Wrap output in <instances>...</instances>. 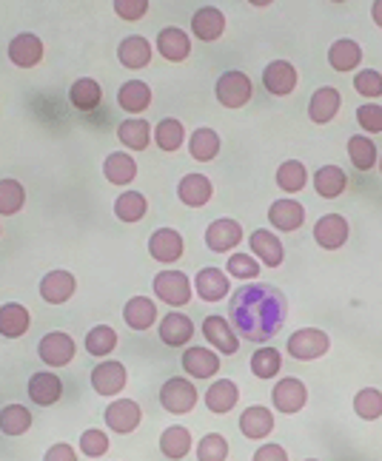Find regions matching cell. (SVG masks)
<instances>
[{
  "instance_id": "cell-1",
  "label": "cell",
  "mask_w": 382,
  "mask_h": 461,
  "mask_svg": "<svg viewBox=\"0 0 382 461\" xmlns=\"http://www.w3.org/2000/svg\"><path fill=\"white\" fill-rule=\"evenodd\" d=\"M288 299L280 288L266 282H246L229 299V322L246 342H268L286 328Z\"/></svg>"
},
{
  "instance_id": "cell-2",
  "label": "cell",
  "mask_w": 382,
  "mask_h": 461,
  "mask_svg": "<svg viewBox=\"0 0 382 461\" xmlns=\"http://www.w3.org/2000/svg\"><path fill=\"white\" fill-rule=\"evenodd\" d=\"M286 350L291 353V359H297V362H314L332 350V336L320 328H300L288 336Z\"/></svg>"
},
{
  "instance_id": "cell-3",
  "label": "cell",
  "mask_w": 382,
  "mask_h": 461,
  "mask_svg": "<svg viewBox=\"0 0 382 461\" xmlns=\"http://www.w3.org/2000/svg\"><path fill=\"white\" fill-rule=\"evenodd\" d=\"M197 399H200V393H197L195 382L183 379V376H171L160 387V404H163V411L171 416L191 413L197 407Z\"/></svg>"
},
{
  "instance_id": "cell-4",
  "label": "cell",
  "mask_w": 382,
  "mask_h": 461,
  "mask_svg": "<svg viewBox=\"0 0 382 461\" xmlns=\"http://www.w3.org/2000/svg\"><path fill=\"white\" fill-rule=\"evenodd\" d=\"M214 95H217V103L225 105V109H242V105L251 103L254 86H251L246 72H237V68H232V72H223L217 77Z\"/></svg>"
},
{
  "instance_id": "cell-5",
  "label": "cell",
  "mask_w": 382,
  "mask_h": 461,
  "mask_svg": "<svg viewBox=\"0 0 382 461\" xmlns=\"http://www.w3.org/2000/svg\"><path fill=\"white\" fill-rule=\"evenodd\" d=\"M151 288H154V296L171 308L188 305L191 294H195V285H191V279L183 271H160L158 276H154Z\"/></svg>"
},
{
  "instance_id": "cell-6",
  "label": "cell",
  "mask_w": 382,
  "mask_h": 461,
  "mask_svg": "<svg viewBox=\"0 0 382 461\" xmlns=\"http://www.w3.org/2000/svg\"><path fill=\"white\" fill-rule=\"evenodd\" d=\"M89 382H92V390H95L97 396H106V399L120 396L126 390V384H129L126 365L114 362V359H103L100 365L92 367Z\"/></svg>"
},
{
  "instance_id": "cell-7",
  "label": "cell",
  "mask_w": 382,
  "mask_h": 461,
  "mask_svg": "<svg viewBox=\"0 0 382 461\" xmlns=\"http://www.w3.org/2000/svg\"><path fill=\"white\" fill-rule=\"evenodd\" d=\"M200 330L205 336V342L212 345L217 353H223V357H234V353L240 350V336H237L234 325L225 316H220V313L205 316Z\"/></svg>"
},
{
  "instance_id": "cell-8",
  "label": "cell",
  "mask_w": 382,
  "mask_h": 461,
  "mask_svg": "<svg viewBox=\"0 0 382 461\" xmlns=\"http://www.w3.org/2000/svg\"><path fill=\"white\" fill-rule=\"evenodd\" d=\"M75 353H77L75 339L68 333H63V330H51V333H46L43 339L38 342V357H41V362L46 367H66V365H72Z\"/></svg>"
},
{
  "instance_id": "cell-9",
  "label": "cell",
  "mask_w": 382,
  "mask_h": 461,
  "mask_svg": "<svg viewBox=\"0 0 382 461\" xmlns=\"http://www.w3.org/2000/svg\"><path fill=\"white\" fill-rule=\"evenodd\" d=\"M103 421L109 424L112 433L129 436V433H134L137 428H141L143 411H141V404H137L134 399H112L109 407H106V413H103Z\"/></svg>"
},
{
  "instance_id": "cell-10",
  "label": "cell",
  "mask_w": 382,
  "mask_h": 461,
  "mask_svg": "<svg viewBox=\"0 0 382 461\" xmlns=\"http://www.w3.org/2000/svg\"><path fill=\"white\" fill-rule=\"evenodd\" d=\"M271 404L280 413H286V416L300 413L303 407L308 404V387H305V382H300L297 376L280 379V382L274 384V390H271Z\"/></svg>"
},
{
  "instance_id": "cell-11",
  "label": "cell",
  "mask_w": 382,
  "mask_h": 461,
  "mask_svg": "<svg viewBox=\"0 0 382 461\" xmlns=\"http://www.w3.org/2000/svg\"><path fill=\"white\" fill-rule=\"evenodd\" d=\"M203 240H205L208 251L229 254V251H234V248L242 242V225L237 220H229V217L214 220L212 225L205 228V237Z\"/></svg>"
},
{
  "instance_id": "cell-12",
  "label": "cell",
  "mask_w": 382,
  "mask_h": 461,
  "mask_svg": "<svg viewBox=\"0 0 382 461\" xmlns=\"http://www.w3.org/2000/svg\"><path fill=\"white\" fill-rule=\"evenodd\" d=\"M38 291H41V299L46 305H66L77 291V279H75V274L58 268V271H49L41 279Z\"/></svg>"
},
{
  "instance_id": "cell-13",
  "label": "cell",
  "mask_w": 382,
  "mask_h": 461,
  "mask_svg": "<svg viewBox=\"0 0 382 461\" xmlns=\"http://www.w3.org/2000/svg\"><path fill=\"white\" fill-rule=\"evenodd\" d=\"M183 251H186V242H183V234L177 228H158L149 237V254L154 262L171 265L183 257Z\"/></svg>"
},
{
  "instance_id": "cell-14",
  "label": "cell",
  "mask_w": 382,
  "mask_h": 461,
  "mask_svg": "<svg viewBox=\"0 0 382 461\" xmlns=\"http://www.w3.org/2000/svg\"><path fill=\"white\" fill-rule=\"evenodd\" d=\"M249 245H251V257H254L257 262L268 265V268H280L283 259H286V248H283L280 237H277L274 230H268V228H257V230H251Z\"/></svg>"
},
{
  "instance_id": "cell-15",
  "label": "cell",
  "mask_w": 382,
  "mask_h": 461,
  "mask_svg": "<svg viewBox=\"0 0 382 461\" xmlns=\"http://www.w3.org/2000/svg\"><path fill=\"white\" fill-rule=\"evenodd\" d=\"M43 41L38 38L34 32H23V34H17V38L9 41V60L12 66L17 68H34V66H41L43 63Z\"/></svg>"
},
{
  "instance_id": "cell-16",
  "label": "cell",
  "mask_w": 382,
  "mask_h": 461,
  "mask_svg": "<svg viewBox=\"0 0 382 461\" xmlns=\"http://www.w3.org/2000/svg\"><path fill=\"white\" fill-rule=\"evenodd\" d=\"M349 237H351V225L342 214H325L314 225V242L325 248V251H337V248L349 242Z\"/></svg>"
},
{
  "instance_id": "cell-17",
  "label": "cell",
  "mask_w": 382,
  "mask_h": 461,
  "mask_svg": "<svg viewBox=\"0 0 382 461\" xmlns=\"http://www.w3.org/2000/svg\"><path fill=\"white\" fill-rule=\"evenodd\" d=\"M297 83H300V75L288 60H271L263 68V86L274 97H288L294 88H297Z\"/></svg>"
},
{
  "instance_id": "cell-18",
  "label": "cell",
  "mask_w": 382,
  "mask_h": 461,
  "mask_svg": "<svg viewBox=\"0 0 382 461\" xmlns=\"http://www.w3.org/2000/svg\"><path fill=\"white\" fill-rule=\"evenodd\" d=\"M340 109H342V95L334 86H320L317 92L308 97V117L311 122H317V126L332 122L340 114Z\"/></svg>"
},
{
  "instance_id": "cell-19",
  "label": "cell",
  "mask_w": 382,
  "mask_h": 461,
  "mask_svg": "<svg viewBox=\"0 0 382 461\" xmlns=\"http://www.w3.org/2000/svg\"><path fill=\"white\" fill-rule=\"evenodd\" d=\"M212 197H214V183L200 171L186 174L177 183V200L188 208H203L212 203Z\"/></svg>"
},
{
  "instance_id": "cell-20",
  "label": "cell",
  "mask_w": 382,
  "mask_h": 461,
  "mask_svg": "<svg viewBox=\"0 0 382 461\" xmlns=\"http://www.w3.org/2000/svg\"><path fill=\"white\" fill-rule=\"evenodd\" d=\"M180 365L191 379H212L214 374H220V353L197 345V348L183 350Z\"/></svg>"
},
{
  "instance_id": "cell-21",
  "label": "cell",
  "mask_w": 382,
  "mask_h": 461,
  "mask_svg": "<svg viewBox=\"0 0 382 461\" xmlns=\"http://www.w3.org/2000/svg\"><path fill=\"white\" fill-rule=\"evenodd\" d=\"M158 336L166 348H186L191 342V336H195V322H191L186 313L171 311L160 319Z\"/></svg>"
},
{
  "instance_id": "cell-22",
  "label": "cell",
  "mask_w": 382,
  "mask_h": 461,
  "mask_svg": "<svg viewBox=\"0 0 382 461\" xmlns=\"http://www.w3.org/2000/svg\"><path fill=\"white\" fill-rule=\"evenodd\" d=\"M191 32L203 43H214L225 34V14L217 6H203L191 14Z\"/></svg>"
},
{
  "instance_id": "cell-23",
  "label": "cell",
  "mask_w": 382,
  "mask_h": 461,
  "mask_svg": "<svg viewBox=\"0 0 382 461\" xmlns=\"http://www.w3.org/2000/svg\"><path fill=\"white\" fill-rule=\"evenodd\" d=\"M26 390H29V399L34 404L51 407V404H58L63 396V379L58 374H51V370H41V374H32Z\"/></svg>"
},
{
  "instance_id": "cell-24",
  "label": "cell",
  "mask_w": 382,
  "mask_h": 461,
  "mask_svg": "<svg viewBox=\"0 0 382 461\" xmlns=\"http://www.w3.org/2000/svg\"><path fill=\"white\" fill-rule=\"evenodd\" d=\"M268 222L283 230V234H291V230H300L303 222H305V208L291 200V197H283V200H274L271 208H268Z\"/></svg>"
},
{
  "instance_id": "cell-25",
  "label": "cell",
  "mask_w": 382,
  "mask_h": 461,
  "mask_svg": "<svg viewBox=\"0 0 382 461\" xmlns=\"http://www.w3.org/2000/svg\"><path fill=\"white\" fill-rule=\"evenodd\" d=\"M195 291L203 303H223L225 296L232 291V282L229 274H223L220 268H203L195 276Z\"/></svg>"
},
{
  "instance_id": "cell-26",
  "label": "cell",
  "mask_w": 382,
  "mask_h": 461,
  "mask_svg": "<svg viewBox=\"0 0 382 461\" xmlns=\"http://www.w3.org/2000/svg\"><path fill=\"white\" fill-rule=\"evenodd\" d=\"M151 43L143 38V34H129V38L120 41L117 46V60L123 63L126 68H132V72H141V68H146L151 63Z\"/></svg>"
},
{
  "instance_id": "cell-27",
  "label": "cell",
  "mask_w": 382,
  "mask_h": 461,
  "mask_svg": "<svg viewBox=\"0 0 382 461\" xmlns=\"http://www.w3.org/2000/svg\"><path fill=\"white\" fill-rule=\"evenodd\" d=\"M271 430H274V413L268 411V407L251 404L240 413V433L246 438H251V441L268 438Z\"/></svg>"
},
{
  "instance_id": "cell-28",
  "label": "cell",
  "mask_w": 382,
  "mask_h": 461,
  "mask_svg": "<svg viewBox=\"0 0 382 461\" xmlns=\"http://www.w3.org/2000/svg\"><path fill=\"white\" fill-rule=\"evenodd\" d=\"M203 402H205V407H208L212 413L225 416V413H232L234 407H237V402H240V387H237V382H232V379H217L212 387L205 390Z\"/></svg>"
},
{
  "instance_id": "cell-29",
  "label": "cell",
  "mask_w": 382,
  "mask_h": 461,
  "mask_svg": "<svg viewBox=\"0 0 382 461\" xmlns=\"http://www.w3.org/2000/svg\"><path fill=\"white\" fill-rule=\"evenodd\" d=\"M158 51L168 63H183L191 55V38L180 26H166L158 32Z\"/></svg>"
},
{
  "instance_id": "cell-30",
  "label": "cell",
  "mask_w": 382,
  "mask_h": 461,
  "mask_svg": "<svg viewBox=\"0 0 382 461\" xmlns=\"http://www.w3.org/2000/svg\"><path fill=\"white\" fill-rule=\"evenodd\" d=\"M103 176H106V180L117 188L132 185L134 176H137L134 157L129 151H112L106 159H103Z\"/></svg>"
},
{
  "instance_id": "cell-31",
  "label": "cell",
  "mask_w": 382,
  "mask_h": 461,
  "mask_svg": "<svg viewBox=\"0 0 382 461\" xmlns=\"http://www.w3.org/2000/svg\"><path fill=\"white\" fill-rule=\"evenodd\" d=\"M32 328V313L21 303L0 305V336L4 339H21Z\"/></svg>"
},
{
  "instance_id": "cell-32",
  "label": "cell",
  "mask_w": 382,
  "mask_h": 461,
  "mask_svg": "<svg viewBox=\"0 0 382 461\" xmlns=\"http://www.w3.org/2000/svg\"><path fill=\"white\" fill-rule=\"evenodd\" d=\"M123 322L132 330H149L158 322V305L149 296H132L123 305Z\"/></svg>"
},
{
  "instance_id": "cell-33",
  "label": "cell",
  "mask_w": 382,
  "mask_h": 461,
  "mask_svg": "<svg viewBox=\"0 0 382 461\" xmlns=\"http://www.w3.org/2000/svg\"><path fill=\"white\" fill-rule=\"evenodd\" d=\"M117 140L120 146H126L132 151H146L151 143V122L143 117H129L117 126Z\"/></svg>"
},
{
  "instance_id": "cell-34",
  "label": "cell",
  "mask_w": 382,
  "mask_h": 461,
  "mask_svg": "<svg viewBox=\"0 0 382 461\" xmlns=\"http://www.w3.org/2000/svg\"><path fill=\"white\" fill-rule=\"evenodd\" d=\"M117 105L129 114H143L151 105V86L143 80H129L120 86L117 92Z\"/></svg>"
},
{
  "instance_id": "cell-35",
  "label": "cell",
  "mask_w": 382,
  "mask_h": 461,
  "mask_svg": "<svg viewBox=\"0 0 382 461\" xmlns=\"http://www.w3.org/2000/svg\"><path fill=\"white\" fill-rule=\"evenodd\" d=\"M349 188V176L340 166H323L314 171V191L323 200H337Z\"/></svg>"
},
{
  "instance_id": "cell-36",
  "label": "cell",
  "mask_w": 382,
  "mask_h": 461,
  "mask_svg": "<svg viewBox=\"0 0 382 461\" xmlns=\"http://www.w3.org/2000/svg\"><path fill=\"white\" fill-rule=\"evenodd\" d=\"M191 430L183 428V424H171L160 433V453L168 458V461H183L188 453H191Z\"/></svg>"
},
{
  "instance_id": "cell-37",
  "label": "cell",
  "mask_w": 382,
  "mask_h": 461,
  "mask_svg": "<svg viewBox=\"0 0 382 461\" xmlns=\"http://www.w3.org/2000/svg\"><path fill=\"white\" fill-rule=\"evenodd\" d=\"M328 63H332L334 72H354L362 63V46L351 38H342L328 49Z\"/></svg>"
},
{
  "instance_id": "cell-38",
  "label": "cell",
  "mask_w": 382,
  "mask_h": 461,
  "mask_svg": "<svg viewBox=\"0 0 382 461\" xmlns=\"http://www.w3.org/2000/svg\"><path fill=\"white\" fill-rule=\"evenodd\" d=\"M68 100H72V105L77 112H95L100 100H103V88L95 77H80L72 83V88H68Z\"/></svg>"
},
{
  "instance_id": "cell-39",
  "label": "cell",
  "mask_w": 382,
  "mask_h": 461,
  "mask_svg": "<svg viewBox=\"0 0 382 461\" xmlns=\"http://www.w3.org/2000/svg\"><path fill=\"white\" fill-rule=\"evenodd\" d=\"M32 411L23 404H6L0 407V433L9 436V438H17L32 430Z\"/></svg>"
},
{
  "instance_id": "cell-40",
  "label": "cell",
  "mask_w": 382,
  "mask_h": 461,
  "mask_svg": "<svg viewBox=\"0 0 382 461\" xmlns=\"http://www.w3.org/2000/svg\"><path fill=\"white\" fill-rule=\"evenodd\" d=\"M223 143H220V134L214 129H197L195 134L188 137V154L197 159V163H212L217 159Z\"/></svg>"
},
{
  "instance_id": "cell-41",
  "label": "cell",
  "mask_w": 382,
  "mask_h": 461,
  "mask_svg": "<svg viewBox=\"0 0 382 461\" xmlns=\"http://www.w3.org/2000/svg\"><path fill=\"white\" fill-rule=\"evenodd\" d=\"M154 143L160 151L175 154L186 143V126L177 117H163L158 126H154Z\"/></svg>"
},
{
  "instance_id": "cell-42",
  "label": "cell",
  "mask_w": 382,
  "mask_h": 461,
  "mask_svg": "<svg viewBox=\"0 0 382 461\" xmlns=\"http://www.w3.org/2000/svg\"><path fill=\"white\" fill-rule=\"evenodd\" d=\"M149 214V200L141 191H123L114 200V217L120 222H141Z\"/></svg>"
},
{
  "instance_id": "cell-43",
  "label": "cell",
  "mask_w": 382,
  "mask_h": 461,
  "mask_svg": "<svg viewBox=\"0 0 382 461\" xmlns=\"http://www.w3.org/2000/svg\"><path fill=\"white\" fill-rule=\"evenodd\" d=\"M349 159L357 171H371L379 166V151H377V143L371 137H359L354 134L349 140Z\"/></svg>"
},
{
  "instance_id": "cell-44",
  "label": "cell",
  "mask_w": 382,
  "mask_h": 461,
  "mask_svg": "<svg viewBox=\"0 0 382 461\" xmlns=\"http://www.w3.org/2000/svg\"><path fill=\"white\" fill-rule=\"evenodd\" d=\"M274 180H277V188L286 191L291 197V194H297L308 185V168L300 163V159H286V163L277 168Z\"/></svg>"
},
{
  "instance_id": "cell-45",
  "label": "cell",
  "mask_w": 382,
  "mask_h": 461,
  "mask_svg": "<svg viewBox=\"0 0 382 461\" xmlns=\"http://www.w3.org/2000/svg\"><path fill=\"white\" fill-rule=\"evenodd\" d=\"M117 348V330L112 325H95L89 333H86V353L95 359L109 357V353Z\"/></svg>"
},
{
  "instance_id": "cell-46",
  "label": "cell",
  "mask_w": 382,
  "mask_h": 461,
  "mask_svg": "<svg viewBox=\"0 0 382 461\" xmlns=\"http://www.w3.org/2000/svg\"><path fill=\"white\" fill-rule=\"evenodd\" d=\"M26 205V188L6 176V180H0V217H14L21 214Z\"/></svg>"
},
{
  "instance_id": "cell-47",
  "label": "cell",
  "mask_w": 382,
  "mask_h": 461,
  "mask_svg": "<svg viewBox=\"0 0 382 461\" xmlns=\"http://www.w3.org/2000/svg\"><path fill=\"white\" fill-rule=\"evenodd\" d=\"M283 370V353L274 348H259L251 357V374L257 379H274Z\"/></svg>"
},
{
  "instance_id": "cell-48",
  "label": "cell",
  "mask_w": 382,
  "mask_h": 461,
  "mask_svg": "<svg viewBox=\"0 0 382 461\" xmlns=\"http://www.w3.org/2000/svg\"><path fill=\"white\" fill-rule=\"evenodd\" d=\"M354 413L366 421H377L382 416V390L377 387H362L354 396Z\"/></svg>"
},
{
  "instance_id": "cell-49",
  "label": "cell",
  "mask_w": 382,
  "mask_h": 461,
  "mask_svg": "<svg viewBox=\"0 0 382 461\" xmlns=\"http://www.w3.org/2000/svg\"><path fill=\"white\" fill-rule=\"evenodd\" d=\"M229 438L223 433H205L197 445V461H225L229 458Z\"/></svg>"
},
{
  "instance_id": "cell-50",
  "label": "cell",
  "mask_w": 382,
  "mask_h": 461,
  "mask_svg": "<svg viewBox=\"0 0 382 461\" xmlns=\"http://www.w3.org/2000/svg\"><path fill=\"white\" fill-rule=\"evenodd\" d=\"M225 274L240 279V282H249L259 276V262L251 254H232L225 259Z\"/></svg>"
},
{
  "instance_id": "cell-51",
  "label": "cell",
  "mask_w": 382,
  "mask_h": 461,
  "mask_svg": "<svg viewBox=\"0 0 382 461\" xmlns=\"http://www.w3.org/2000/svg\"><path fill=\"white\" fill-rule=\"evenodd\" d=\"M109 436L103 433V430H97V428H92V430H83V436H80V453L86 456V458H103L109 453Z\"/></svg>"
},
{
  "instance_id": "cell-52",
  "label": "cell",
  "mask_w": 382,
  "mask_h": 461,
  "mask_svg": "<svg viewBox=\"0 0 382 461\" xmlns=\"http://www.w3.org/2000/svg\"><path fill=\"white\" fill-rule=\"evenodd\" d=\"M354 88L368 100L382 97V75L374 72V68H359L357 77H354Z\"/></svg>"
},
{
  "instance_id": "cell-53",
  "label": "cell",
  "mask_w": 382,
  "mask_h": 461,
  "mask_svg": "<svg viewBox=\"0 0 382 461\" xmlns=\"http://www.w3.org/2000/svg\"><path fill=\"white\" fill-rule=\"evenodd\" d=\"M357 122L359 129H366L368 134H382V105L379 103H366L357 109Z\"/></svg>"
},
{
  "instance_id": "cell-54",
  "label": "cell",
  "mask_w": 382,
  "mask_h": 461,
  "mask_svg": "<svg viewBox=\"0 0 382 461\" xmlns=\"http://www.w3.org/2000/svg\"><path fill=\"white\" fill-rule=\"evenodd\" d=\"M149 0H114L112 9L114 14L120 17V21H143V17L149 14Z\"/></svg>"
},
{
  "instance_id": "cell-55",
  "label": "cell",
  "mask_w": 382,
  "mask_h": 461,
  "mask_svg": "<svg viewBox=\"0 0 382 461\" xmlns=\"http://www.w3.org/2000/svg\"><path fill=\"white\" fill-rule=\"evenodd\" d=\"M251 461H288V453H286V447H280V445H263V447H257V453H254V458Z\"/></svg>"
},
{
  "instance_id": "cell-56",
  "label": "cell",
  "mask_w": 382,
  "mask_h": 461,
  "mask_svg": "<svg viewBox=\"0 0 382 461\" xmlns=\"http://www.w3.org/2000/svg\"><path fill=\"white\" fill-rule=\"evenodd\" d=\"M43 461H77V453L72 445H66V441H60V445H51L43 456Z\"/></svg>"
},
{
  "instance_id": "cell-57",
  "label": "cell",
  "mask_w": 382,
  "mask_h": 461,
  "mask_svg": "<svg viewBox=\"0 0 382 461\" xmlns=\"http://www.w3.org/2000/svg\"><path fill=\"white\" fill-rule=\"evenodd\" d=\"M371 17H374V23L382 29V0H377V4L371 6Z\"/></svg>"
},
{
  "instance_id": "cell-58",
  "label": "cell",
  "mask_w": 382,
  "mask_h": 461,
  "mask_svg": "<svg viewBox=\"0 0 382 461\" xmlns=\"http://www.w3.org/2000/svg\"><path fill=\"white\" fill-rule=\"evenodd\" d=\"M379 171H382V157H379Z\"/></svg>"
},
{
  "instance_id": "cell-59",
  "label": "cell",
  "mask_w": 382,
  "mask_h": 461,
  "mask_svg": "<svg viewBox=\"0 0 382 461\" xmlns=\"http://www.w3.org/2000/svg\"><path fill=\"white\" fill-rule=\"evenodd\" d=\"M305 461H317V458H305Z\"/></svg>"
},
{
  "instance_id": "cell-60",
  "label": "cell",
  "mask_w": 382,
  "mask_h": 461,
  "mask_svg": "<svg viewBox=\"0 0 382 461\" xmlns=\"http://www.w3.org/2000/svg\"><path fill=\"white\" fill-rule=\"evenodd\" d=\"M0 234H4V230H0Z\"/></svg>"
}]
</instances>
